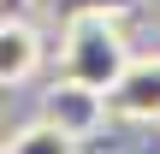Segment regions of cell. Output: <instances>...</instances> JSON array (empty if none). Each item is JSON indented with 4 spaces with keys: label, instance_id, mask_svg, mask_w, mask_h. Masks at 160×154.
I'll use <instances>...</instances> for the list:
<instances>
[{
    "label": "cell",
    "instance_id": "2",
    "mask_svg": "<svg viewBox=\"0 0 160 154\" xmlns=\"http://www.w3.org/2000/svg\"><path fill=\"white\" fill-rule=\"evenodd\" d=\"M42 119L48 125H59V131H71L77 142L107 119V95L101 89H89V83H71V77H59L53 89H48V101H42Z\"/></svg>",
    "mask_w": 160,
    "mask_h": 154
},
{
    "label": "cell",
    "instance_id": "5",
    "mask_svg": "<svg viewBox=\"0 0 160 154\" xmlns=\"http://www.w3.org/2000/svg\"><path fill=\"white\" fill-rule=\"evenodd\" d=\"M0 154H77V137L59 131V125H48V119H36V125L12 131V142H6Z\"/></svg>",
    "mask_w": 160,
    "mask_h": 154
},
{
    "label": "cell",
    "instance_id": "1",
    "mask_svg": "<svg viewBox=\"0 0 160 154\" xmlns=\"http://www.w3.org/2000/svg\"><path fill=\"white\" fill-rule=\"evenodd\" d=\"M131 65V42L119 30V18L107 12H77L65 18V47H59V77L71 83H89V89H113L119 71Z\"/></svg>",
    "mask_w": 160,
    "mask_h": 154
},
{
    "label": "cell",
    "instance_id": "6",
    "mask_svg": "<svg viewBox=\"0 0 160 154\" xmlns=\"http://www.w3.org/2000/svg\"><path fill=\"white\" fill-rule=\"evenodd\" d=\"M65 18H77V12H107V18H125V12H137L142 0H53Z\"/></svg>",
    "mask_w": 160,
    "mask_h": 154
},
{
    "label": "cell",
    "instance_id": "4",
    "mask_svg": "<svg viewBox=\"0 0 160 154\" xmlns=\"http://www.w3.org/2000/svg\"><path fill=\"white\" fill-rule=\"evenodd\" d=\"M36 65H42V36H36V24L18 18V12H6V18H0V89L36 77Z\"/></svg>",
    "mask_w": 160,
    "mask_h": 154
},
{
    "label": "cell",
    "instance_id": "7",
    "mask_svg": "<svg viewBox=\"0 0 160 154\" xmlns=\"http://www.w3.org/2000/svg\"><path fill=\"white\" fill-rule=\"evenodd\" d=\"M0 6H6V12H18V6H30V0H0Z\"/></svg>",
    "mask_w": 160,
    "mask_h": 154
},
{
    "label": "cell",
    "instance_id": "3",
    "mask_svg": "<svg viewBox=\"0 0 160 154\" xmlns=\"http://www.w3.org/2000/svg\"><path fill=\"white\" fill-rule=\"evenodd\" d=\"M107 107L119 119H160V53L131 59L119 71V83L107 89Z\"/></svg>",
    "mask_w": 160,
    "mask_h": 154
}]
</instances>
